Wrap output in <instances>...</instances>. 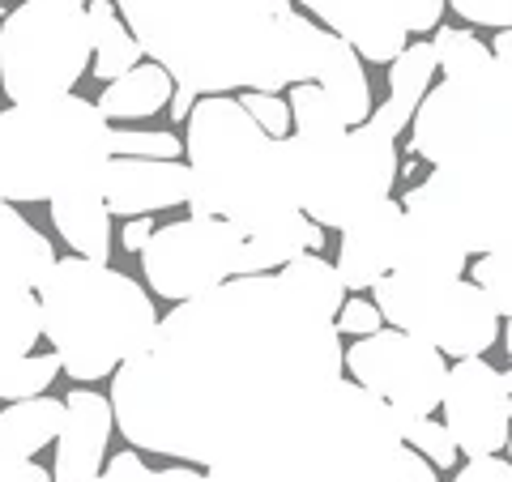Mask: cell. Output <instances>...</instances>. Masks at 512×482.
<instances>
[{
  "label": "cell",
  "mask_w": 512,
  "mask_h": 482,
  "mask_svg": "<svg viewBox=\"0 0 512 482\" xmlns=\"http://www.w3.org/2000/svg\"><path fill=\"white\" fill-rule=\"evenodd\" d=\"M342 333L278 273L175 303L111 380L133 448L256 482H397L402 423L342 376Z\"/></svg>",
  "instance_id": "cell-1"
},
{
  "label": "cell",
  "mask_w": 512,
  "mask_h": 482,
  "mask_svg": "<svg viewBox=\"0 0 512 482\" xmlns=\"http://www.w3.org/2000/svg\"><path fill=\"white\" fill-rule=\"evenodd\" d=\"M120 5L141 56L158 64L171 86L192 94H278L316 82L329 52L320 30L291 0H111Z\"/></svg>",
  "instance_id": "cell-2"
},
{
  "label": "cell",
  "mask_w": 512,
  "mask_h": 482,
  "mask_svg": "<svg viewBox=\"0 0 512 482\" xmlns=\"http://www.w3.org/2000/svg\"><path fill=\"white\" fill-rule=\"evenodd\" d=\"M188 210L222 218L239 235L269 231L299 214L282 141L265 137L239 99L205 94L188 111Z\"/></svg>",
  "instance_id": "cell-3"
},
{
  "label": "cell",
  "mask_w": 512,
  "mask_h": 482,
  "mask_svg": "<svg viewBox=\"0 0 512 482\" xmlns=\"http://www.w3.org/2000/svg\"><path fill=\"white\" fill-rule=\"evenodd\" d=\"M39 329L52 342L60 372L103 380L154 342V299L124 269L99 261H56L39 282Z\"/></svg>",
  "instance_id": "cell-4"
},
{
  "label": "cell",
  "mask_w": 512,
  "mask_h": 482,
  "mask_svg": "<svg viewBox=\"0 0 512 482\" xmlns=\"http://www.w3.org/2000/svg\"><path fill=\"white\" fill-rule=\"evenodd\" d=\"M111 158V124L77 94L0 111V201H52L99 184Z\"/></svg>",
  "instance_id": "cell-5"
},
{
  "label": "cell",
  "mask_w": 512,
  "mask_h": 482,
  "mask_svg": "<svg viewBox=\"0 0 512 482\" xmlns=\"http://www.w3.org/2000/svg\"><path fill=\"white\" fill-rule=\"evenodd\" d=\"M282 158L291 167L299 214L320 231H342L367 205L393 197L397 141L376 133L372 124L342 133H286Z\"/></svg>",
  "instance_id": "cell-6"
},
{
  "label": "cell",
  "mask_w": 512,
  "mask_h": 482,
  "mask_svg": "<svg viewBox=\"0 0 512 482\" xmlns=\"http://www.w3.org/2000/svg\"><path fill=\"white\" fill-rule=\"evenodd\" d=\"M410 150L431 167H512V64L427 90L410 116Z\"/></svg>",
  "instance_id": "cell-7"
},
{
  "label": "cell",
  "mask_w": 512,
  "mask_h": 482,
  "mask_svg": "<svg viewBox=\"0 0 512 482\" xmlns=\"http://www.w3.org/2000/svg\"><path fill=\"white\" fill-rule=\"evenodd\" d=\"M86 64L90 30L77 0H26L0 26V90L13 107L73 94Z\"/></svg>",
  "instance_id": "cell-8"
},
{
  "label": "cell",
  "mask_w": 512,
  "mask_h": 482,
  "mask_svg": "<svg viewBox=\"0 0 512 482\" xmlns=\"http://www.w3.org/2000/svg\"><path fill=\"white\" fill-rule=\"evenodd\" d=\"M372 291L380 320L453 359H483L504 329L491 299L466 278H414L393 269Z\"/></svg>",
  "instance_id": "cell-9"
},
{
  "label": "cell",
  "mask_w": 512,
  "mask_h": 482,
  "mask_svg": "<svg viewBox=\"0 0 512 482\" xmlns=\"http://www.w3.org/2000/svg\"><path fill=\"white\" fill-rule=\"evenodd\" d=\"M402 210L444 222L470 256L512 248V167H431Z\"/></svg>",
  "instance_id": "cell-10"
},
{
  "label": "cell",
  "mask_w": 512,
  "mask_h": 482,
  "mask_svg": "<svg viewBox=\"0 0 512 482\" xmlns=\"http://www.w3.org/2000/svg\"><path fill=\"white\" fill-rule=\"evenodd\" d=\"M342 367L359 389L380 397L397 419H431L440 410L448 363L440 350H431L402 329H376L367 337H355V346L342 350Z\"/></svg>",
  "instance_id": "cell-11"
},
{
  "label": "cell",
  "mask_w": 512,
  "mask_h": 482,
  "mask_svg": "<svg viewBox=\"0 0 512 482\" xmlns=\"http://www.w3.org/2000/svg\"><path fill=\"white\" fill-rule=\"evenodd\" d=\"M239 248H244V235L231 222L188 214L184 222L158 227L146 239V248H141V273H146V282L154 286L158 299L184 303L235 278Z\"/></svg>",
  "instance_id": "cell-12"
},
{
  "label": "cell",
  "mask_w": 512,
  "mask_h": 482,
  "mask_svg": "<svg viewBox=\"0 0 512 482\" xmlns=\"http://www.w3.org/2000/svg\"><path fill=\"white\" fill-rule=\"evenodd\" d=\"M440 410H444V431L457 453L500 457V448L508 444L512 376L495 372L487 359H457L444 376Z\"/></svg>",
  "instance_id": "cell-13"
},
{
  "label": "cell",
  "mask_w": 512,
  "mask_h": 482,
  "mask_svg": "<svg viewBox=\"0 0 512 482\" xmlns=\"http://www.w3.org/2000/svg\"><path fill=\"white\" fill-rule=\"evenodd\" d=\"M320 18L333 39H342L350 52L372 60V64H393L410 43L406 22H402V0H295Z\"/></svg>",
  "instance_id": "cell-14"
},
{
  "label": "cell",
  "mask_w": 512,
  "mask_h": 482,
  "mask_svg": "<svg viewBox=\"0 0 512 482\" xmlns=\"http://www.w3.org/2000/svg\"><path fill=\"white\" fill-rule=\"evenodd\" d=\"M99 192L107 214L120 218H141L150 210H175L188 201V167L175 163H154V158H107L99 175Z\"/></svg>",
  "instance_id": "cell-15"
},
{
  "label": "cell",
  "mask_w": 512,
  "mask_h": 482,
  "mask_svg": "<svg viewBox=\"0 0 512 482\" xmlns=\"http://www.w3.org/2000/svg\"><path fill=\"white\" fill-rule=\"evenodd\" d=\"M397 227H402V205L393 197L367 205L363 214H355L342 227V244H338L333 269H338L346 291H367V286H376L384 273H393Z\"/></svg>",
  "instance_id": "cell-16"
},
{
  "label": "cell",
  "mask_w": 512,
  "mask_h": 482,
  "mask_svg": "<svg viewBox=\"0 0 512 482\" xmlns=\"http://www.w3.org/2000/svg\"><path fill=\"white\" fill-rule=\"evenodd\" d=\"M111 401L94 389H73L64 397V423L56 431V470L52 482H94L107 461L111 440Z\"/></svg>",
  "instance_id": "cell-17"
},
{
  "label": "cell",
  "mask_w": 512,
  "mask_h": 482,
  "mask_svg": "<svg viewBox=\"0 0 512 482\" xmlns=\"http://www.w3.org/2000/svg\"><path fill=\"white\" fill-rule=\"evenodd\" d=\"M470 265V252L461 239L444 227V222L427 214L402 210V227H397V273H414V278H461Z\"/></svg>",
  "instance_id": "cell-18"
},
{
  "label": "cell",
  "mask_w": 512,
  "mask_h": 482,
  "mask_svg": "<svg viewBox=\"0 0 512 482\" xmlns=\"http://www.w3.org/2000/svg\"><path fill=\"white\" fill-rule=\"evenodd\" d=\"M47 205H52V222H56L64 244L73 248V256L107 265V256H111V214L103 205L99 184L69 188V192H60V197H52Z\"/></svg>",
  "instance_id": "cell-19"
},
{
  "label": "cell",
  "mask_w": 512,
  "mask_h": 482,
  "mask_svg": "<svg viewBox=\"0 0 512 482\" xmlns=\"http://www.w3.org/2000/svg\"><path fill=\"white\" fill-rule=\"evenodd\" d=\"M431 77H436V52H431V43H406L402 47V56H397L389 64V99H384L380 107H372V124L376 133L384 137H393L402 128H410V116H414V107H419V99L427 94L431 86Z\"/></svg>",
  "instance_id": "cell-20"
},
{
  "label": "cell",
  "mask_w": 512,
  "mask_h": 482,
  "mask_svg": "<svg viewBox=\"0 0 512 482\" xmlns=\"http://www.w3.org/2000/svg\"><path fill=\"white\" fill-rule=\"evenodd\" d=\"M316 86L325 90V99L333 103V111H338L342 128H359V124L372 120V107H376L372 86H367L359 56L350 52L342 39H329V52L316 69Z\"/></svg>",
  "instance_id": "cell-21"
},
{
  "label": "cell",
  "mask_w": 512,
  "mask_h": 482,
  "mask_svg": "<svg viewBox=\"0 0 512 482\" xmlns=\"http://www.w3.org/2000/svg\"><path fill=\"white\" fill-rule=\"evenodd\" d=\"M325 231L308 222L303 214L278 222L269 231H256V235H244V248H239V261H235V278H252V273H274L282 269L286 261H295L299 252H312L320 248Z\"/></svg>",
  "instance_id": "cell-22"
},
{
  "label": "cell",
  "mask_w": 512,
  "mask_h": 482,
  "mask_svg": "<svg viewBox=\"0 0 512 482\" xmlns=\"http://www.w3.org/2000/svg\"><path fill=\"white\" fill-rule=\"evenodd\" d=\"M86 30H90V64L94 77L103 82H116L128 69L141 64V47L137 39L128 35L124 18L116 13L111 0H86Z\"/></svg>",
  "instance_id": "cell-23"
},
{
  "label": "cell",
  "mask_w": 512,
  "mask_h": 482,
  "mask_svg": "<svg viewBox=\"0 0 512 482\" xmlns=\"http://www.w3.org/2000/svg\"><path fill=\"white\" fill-rule=\"evenodd\" d=\"M171 77L158 69V64H137V69H128L124 77L116 82H107V90L99 94V116L111 124V120H141V116H154V111H163L171 103Z\"/></svg>",
  "instance_id": "cell-24"
},
{
  "label": "cell",
  "mask_w": 512,
  "mask_h": 482,
  "mask_svg": "<svg viewBox=\"0 0 512 482\" xmlns=\"http://www.w3.org/2000/svg\"><path fill=\"white\" fill-rule=\"evenodd\" d=\"M60 423H64V401L56 397L9 401V410H0V453L30 461L39 448L56 440Z\"/></svg>",
  "instance_id": "cell-25"
},
{
  "label": "cell",
  "mask_w": 512,
  "mask_h": 482,
  "mask_svg": "<svg viewBox=\"0 0 512 482\" xmlns=\"http://www.w3.org/2000/svg\"><path fill=\"white\" fill-rule=\"evenodd\" d=\"M39 337L43 329H39L35 286L0 265V363L30 355V346H39Z\"/></svg>",
  "instance_id": "cell-26"
},
{
  "label": "cell",
  "mask_w": 512,
  "mask_h": 482,
  "mask_svg": "<svg viewBox=\"0 0 512 482\" xmlns=\"http://www.w3.org/2000/svg\"><path fill=\"white\" fill-rule=\"evenodd\" d=\"M0 265L13 269L22 282L35 286V291L56 265L52 244H47V239L18 214V205H9V201H0Z\"/></svg>",
  "instance_id": "cell-27"
},
{
  "label": "cell",
  "mask_w": 512,
  "mask_h": 482,
  "mask_svg": "<svg viewBox=\"0 0 512 482\" xmlns=\"http://www.w3.org/2000/svg\"><path fill=\"white\" fill-rule=\"evenodd\" d=\"M278 278L286 286H295V291L303 299H312L325 316H338L342 312V303H346V286L338 278V269H333L325 256H316V252H299L295 261H286L278 269Z\"/></svg>",
  "instance_id": "cell-28"
},
{
  "label": "cell",
  "mask_w": 512,
  "mask_h": 482,
  "mask_svg": "<svg viewBox=\"0 0 512 482\" xmlns=\"http://www.w3.org/2000/svg\"><path fill=\"white\" fill-rule=\"evenodd\" d=\"M431 52H436V69L444 73V82H466V77H483L495 69V60L483 43H478L470 30H448L436 26V39H431Z\"/></svg>",
  "instance_id": "cell-29"
},
{
  "label": "cell",
  "mask_w": 512,
  "mask_h": 482,
  "mask_svg": "<svg viewBox=\"0 0 512 482\" xmlns=\"http://www.w3.org/2000/svg\"><path fill=\"white\" fill-rule=\"evenodd\" d=\"M60 376V359L56 355H22V359H5L0 363V397L5 401H26V397H43L52 389V380Z\"/></svg>",
  "instance_id": "cell-30"
},
{
  "label": "cell",
  "mask_w": 512,
  "mask_h": 482,
  "mask_svg": "<svg viewBox=\"0 0 512 482\" xmlns=\"http://www.w3.org/2000/svg\"><path fill=\"white\" fill-rule=\"evenodd\" d=\"M295 120V133H342V120L333 103L325 99V90L316 82H303V86H291V103H286Z\"/></svg>",
  "instance_id": "cell-31"
},
{
  "label": "cell",
  "mask_w": 512,
  "mask_h": 482,
  "mask_svg": "<svg viewBox=\"0 0 512 482\" xmlns=\"http://www.w3.org/2000/svg\"><path fill=\"white\" fill-rule=\"evenodd\" d=\"M402 423V444L406 448H414L423 461H431L436 470H448V465H457V448H453V440H448V431H444V423H436V419H397Z\"/></svg>",
  "instance_id": "cell-32"
},
{
  "label": "cell",
  "mask_w": 512,
  "mask_h": 482,
  "mask_svg": "<svg viewBox=\"0 0 512 482\" xmlns=\"http://www.w3.org/2000/svg\"><path fill=\"white\" fill-rule=\"evenodd\" d=\"M474 286L491 299V308L500 312V320H504L512 312V248H495L487 256H478Z\"/></svg>",
  "instance_id": "cell-33"
},
{
  "label": "cell",
  "mask_w": 512,
  "mask_h": 482,
  "mask_svg": "<svg viewBox=\"0 0 512 482\" xmlns=\"http://www.w3.org/2000/svg\"><path fill=\"white\" fill-rule=\"evenodd\" d=\"M184 141L175 133H133V128H111V154L116 158H154V163H175Z\"/></svg>",
  "instance_id": "cell-34"
},
{
  "label": "cell",
  "mask_w": 512,
  "mask_h": 482,
  "mask_svg": "<svg viewBox=\"0 0 512 482\" xmlns=\"http://www.w3.org/2000/svg\"><path fill=\"white\" fill-rule=\"evenodd\" d=\"M239 107L248 111V120L261 128L265 137L282 141L286 133H291V111H286V99H278V94H252V90H244Z\"/></svg>",
  "instance_id": "cell-35"
},
{
  "label": "cell",
  "mask_w": 512,
  "mask_h": 482,
  "mask_svg": "<svg viewBox=\"0 0 512 482\" xmlns=\"http://www.w3.org/2000/svg\"><path fill=\"white\" fill-rule=\"evenodd\" d=\"M444 9H457L474 26H495L508 30L512 22V0H444Z\"/></svg>",
  "instance_id": "cell-36"
},
{
  "label": "cell",
  "mask_w": 512,
  "mask_h": 482,
  "mask_svg": "<svg viewBox=\"0 0 512 482\" xmlns=\"http://www.w3.org/2000/svg\"><path fill=\"white\" fill-rule=\"evenodd\" d=\"M94 482H154V470L137 457V448H124V453L103 461V470L94 474Z\"/></svg>",
  "instance_id": "cell-37"
},
{
  "label": "cell",
  "mask_w": 512,
  "mask_h": 482,
  "mask_svg": "<svg viewBox=\"0 0 512 482\" xmlns=\"http://www.w3.org/2000/svg\"><path fill=\"white\" fill-rule=\"evenodd\" d=\"M333 329H338V333H350V337L376 333V329H380L376 303H367V299H346V303H342V312L333 316Z\"/></svg>",
  "instance_id": "cell-38"
},
{
  "label": "cell",
  "mask_w": 512,
  "mask_h": 482,
  "mask_svg": "<svg viewBox=\"0 0 512 482\" xmlns=\"http://www.w3.org/2000/svg\"><path fill=\"white\" fill-rule=\"evenodd\" d=\"M444 18V0H402V22L406 35H427Z\"/></svg>",
  "instance_id": "cell-39"
},
{
  "label": "cell",
  "mask_w": 512,
  "mask_h": 482,
  "mask_svg": "<svg viewBox=\"0 0 512 482\" xmlns=\"http://www.w3.org/2000/svg\"><path fill=\"white\" fill-rule=\"evenodd\" d=\"M453 482H512V465L508 457H470Z\"/></svg>",
  "instance_id": "cell-40"
},
{
  "label": "cell",
  "mask_w": 512,
  "mask_h": 482,
  "mask_svg": "<svg viewBox=\"0 0 512 482\" xmlns=\"http://www.w3.org/2000/svg\"><path fill=\"white\" fill-rule=\"evenodd\" d=\"M0 482H52V474H47L43 465L26 461V457L0 453Z\"/></svg>",
  "instance_id": "cell-41"
},
{
  "label": "cell",
  "mask_w": 512,
  "mask_h": 482,
  "mask_svg": "<svg viewBox=\"0 0 512 482\" xmlns=\"http://www.w3.org/2000/svg\"><path fill=\"white\" fill-rule=\"evenodd\" d=\"M397 482H440V478H436V465L423 461L414 448H406L402 465H397Z\"/></svg>",
  "instance_id": "cell-42"
},
{
  "label": "cell",
  "mask_w": 512,
  "mask_h": 482,
  "mask_svg": "<svg viewBox=\"0 0 512 482\" xmlns=\"http://www.w3.org/2000/svg\"><path fill=\"white\" fill-rule=\"evenodd\" d=\"M154 235V222L150 218H133L124 227V235H120V248H128V252H141L146 248V239Z\"/></svg>",
  "instance_id": "cell-43"
},
{
  "label": "cell",
  "mask_w": 512,
  "mask_h": 482,
  "mask_svg": "<svg viewBox=\"0 0 512 482\" xmlns=\"http://www.w3.org/2000/svg\"><path fill=\"white\" fill-rule=\"evenodd\" d=\"M154 482H201V474L188 465H171V470H154Z\"/></svg>",
  "instance_id": "cell-44"
},
{
  "label": "cell",
  "mask_w": 512,
  "mask_h": 482,
  "mask_svg": "<svg viewBox=\"0 0 512 482\" xmlns=\"http://www.w3.org/2000/svg\"><path fill=\"white\" fill-rule=\"evenodd\" d=\"M500 64H512V30H500V39H495V56Z\"/></svg>",
  "instance_id": "cell-45"
},
{
  "label": "cell",
  "mask_w": 512,
  "mask_h": 482,
  "mask_svg": "<svg viewBox=\"0 0 512 482\" xmlns=\"http://www.w3.org/2000/svg\"><path fill=\"white\" fill-rule=\"evenodd\" d=\"M201 482H256V478L235 474V470H205V474H201Z\"/></svg>",
  "instance_id": "cell-46"
},
{
  "label": "cell",
  "mask_w": 512,
  "mask_h": 482,
  "mask_svg": "<svg viewBox=\"0 0 512 482\" xmlns=\"http://www.w3.org/2000/svg\"><path fill=\"white\" fill-rule=\"evenodd\" d=\"M77 5H86V0H77Z\"/></svg>",
  "instance_id": "cell-47"
}]
</instances>
